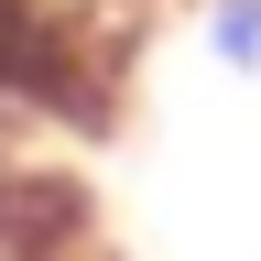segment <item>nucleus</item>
<instances>
[{"mask_svg": "<svg viewBox=\"0 0 261 261\" xmlns=\"http://www.w3.org/2000/svg\"><path fill=\"white\" fill-rule=\"evenodd\" d=\"M207 55L250 76L261 65V0H207Z\"/></svg>", "mask_w": 261, "mask_h": 261, "instance_id": "f03ea898", "label": "nucleus"}, {"mask_svg": "<svg viewBox=\"0 0 261 261\" xmlns=\"http://www.w3.org/2000/svg\"><path fill=\"white\" fill-rule=\"evenodd\" d=\"M0 109L55 120V130H109L120 109V22L98 33L55 0H0Z\"/></svg>", "mask_w": 261, "mask_h": 261, "instance_id": "f257e3e1", "label": "nucleus"}, {"mask_svg": "<svg viewBox=\"0 0 261 261\" xmlns=\"http://www.w3.org/2000/svg\"><path fill=\"white\" fill-rule=\"evenodd\" d=\"M55 11H87V22H130V11H152V0H55Z\"/></svg>", "mask_w": 261, "mask_h": 261, "instance_id": "7ed1b4c3", "label": "nucleus"}]
</instances>
